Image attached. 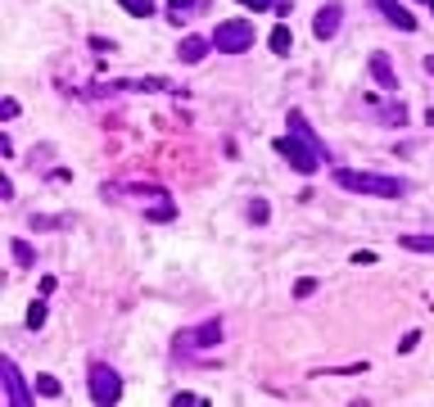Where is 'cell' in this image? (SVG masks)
<instances>
[{
  "mask_svg": "<svg viewBox=\"0 0 434 407\" xmlns=\"http://www.w3.org/2000/svg\"><path fill=\"white\" fill-rule=\"evenodd\" d=\"M267 41H271V50H276V55H290V50H294V32L285 28V23H276V28H271Z\"/></svg>",
  "mask_w": 434,
  "mask_h": 407,
  "instance_id": "8fae6325",
  "label": "cell"
},
{
  "mask_svg": "<svg viewBox=\"0 0 434 407\" xmlns=\"http://www.w3.org/2000/svg\"><path fill=\"white\" fill-rule=\"evenodd\" d=\"M91 398L100 403V407L122 398V380H118V371L109 362H91Z\"/></svg>",
  "mask_w": 434,
  "mask_h": 407,
  "instance_id": "277c9868",
  "label": "cell"
},
{
  "mask_svg": "<svg viewBox=\"0 0 434 407\" xmlns=\"http://www.w3.org/2000/svg\"><path fill=\"white\" fill-rule=\"evenodd\" d=\"M28 326H32V330L45 326V303H32V308H28Z\"/></svg>",
  "mask_w": 434,
  "mask_h": 407,
  "instance_id": "e0dca14e",
  "label": "cell"
},
{
  "mask_svg": "<svg viewBox=\"0 0 434 407\" xmlns=\"http://www.w3.org/2000/svg\"><path fill=\"white\" fill-rule=\"evenodd\" d=\"M217 340H222V322L213 317V322H204V326L185 330V335L177 340V349H217Z\"/></svg>",
  "mask_w": 434,
  "mask_h": 407,
  "instance_id": "5b68a950",
  "label": "cell"
},
{
  "mask_svg": "<svg viewBox=\"0 0 434 407\" xmlns=\"http://www.w3.org/2000/svg\"><path fill=\"white\" fill-rule=\"evenodd\" d=\"M335 186L353 195H376V200H403L407 195V181L380 177V172H353V168H335Z\"/></svg>",
  "mask_w": 434,
  "mask_h": 407,
  "instance_id": "6da1fadb",
  "label": "cell"
},
{
  "mask_svg": "<svg viewBox=\"0 0 434 407\" xmlns=\"http://www.w3.org/2000/svg\"><path fill=\"white\" fill-rule=\"evenodd\" d=\"M416 344H421V330H407V335L398 340V353H412V349H416Z\"/></svg>",
  "mask_w": 434,
  "mask_h": 407,
  "instance_id": "ffe728a7",
  "label": "cell"
},
{
  "mask_svg": "<svg viewBox=\"0 0 434 407\" xmlns=\"http://www.w3.org/2000/svg\"><path fill=\"white\" fill-rule=\"evenodd\" d=\"M190 5H195V0H168V9H172L168 18H172V23H181L185 14H190Z\"/></svg>",
  "mask_w": 434,
  "mask_h": 407,
  "instance_id": "2e32d148",
  "label": "cell"
},
{
  "mask_svg": "<svg viewBox=\"0 0 434 407\" xmlns=\"http://www.w3.org/2000/svg\"><path fill=\"white\" fill-rule=\"evenodd\" d=\"M36 394H41V398H59V394H64V385H59L55 376H36Z\"/></svg>",
  "mask_w": 434,
  "mask_h": 407,
  "instance_id": "5bb4252c",
  "label": "cell"
},
{
  "mask_svg": "<svg viewBox=\"0 0 434 407\" xmlns=\"http://www.w3.org/2000/svg\"><path fill=\"white\" fill-rule=\"evenodd\" d=\"M425 5H430V9H434V0H425Z\"/></svg>",
  "mask_w": 434,
  "mask_h": 407,
  "instance_id": "cb8c5ba5",
  "label": "cell"
},
{
  "mask_svg": "<svg viewBox=\"0 0 434 407\" xmlns=\"http://www.w3.org/2000/svg\"><path fill=\"white\" fill-rule=\"evenodd\" d=\"M371 77H376V86H380V91H398V77H394V64H389V59H384V55H371Z\"/></svg>",
  "mask_w": 434,
  "mask_h": 407,
  "instance_id": "9c48e42d",
  "label": "cell"
},
{
  "mask_svg": "<svg viewBox=\"0 0 434 407\" xmlns=\"http://www.w3.org/2000/svg\"><path fill=\"white\" fill-rule=\"evenodd\" d=\"M308 294H317V281L313 276H303L299 286H294V299H308Z\"/></svg>",
  "mask_w": 434,
  "mask_h": 407,
  "instance_id": "d6986e66",
  "label": "cell"
},
{
  "mask_svg": "<svg viewBox=\"0 0 434 407\" xmlns=\"http://www.w3.org/2000/svg\"><path fill=\"white\" fill-rule=\"evenodd\" d=\"M398 244L412 254H434V236H398Z\"/></svg>",
  "mask_w": 434,
  "mask_h": 407,
  "instance_id": "4fadbf2b",
  "label": "cell"
},
{
  "mask_svg": "<svg viewBox=\"0 0 434 407\" xmlns=\"http://www.w3.org/2000/svg\"><path fill=\"white\" fill-rule=\"evenodd\" d=\"M353 263H357V267H371V263H376V254H371V249H357Z\"/></svg>",
  "mask_w": 434,
  "mask_h": 407,
  "instance_id": "7402d4cb",
  "label": "cell"
},
{
  "mask_svg": "<svg viewBox=\"0 0 434 407\" xmlns=\"http://www.w3.org/2000/svg\"><path fill=\"white\" fill-rule=\"evenodd\" d=\"M177 55H181V64H200V59L208 55V41L204 36H185V41L177 45Z\"/></svg>",
  "mask_w": 434,
  "mask_h": 407,
  "instance_id": "30bf717a",
  "label": "cell"
},
{
  "mask_svg": "<svg viewBox=\"0 0 434 407\" xmlns=\"http://www.w3.org/2000/svg\"><path fill=\"white\" fill-rule=\"evenodd\" d=\"M267 213H271V208H267V200H254V204H249V217L258 222V227L267 222Z\"/></svg>",
  "mask_w": 434,
  "mask_h": 407,
  "instance_id": "ac0fdd59",
  "label": "cell"
},
{
  "mask_svg": "<svg viewBox=\"0 0 434 407\" xmlns=\"http://www.w3.org/2000/svg\"><path fill=\"white\" fill-rule=\"evenodd\" d=\"M9 254H14V263H18V267H36V254H32V244H28V240H9Z\"/></svg>",
  "mask_w": 434,
  "mask_h": 407,
  "instance_id": "7c38bea8",
  "label": "cell"
},
{
  "mask_svg": "<svg viewBox=\"0 0 434 407\" xmlns=\"http://www.w3.org/2000/svg\"><path fill=\"white\" fill-rule=\"evenodd\" d=\"M340 14H344V9L335 5V0L317 9V18H313V36H317V41H330V36L340 32Z\"/></svg>",
  "mask_w": 434,
  "mask_h": 407,
  "instance_id": "52a82bcc",
  "label": "cell"
},
{
  "mask_svg": "<svg viewBox=\"0 0 434 407\" xmlns=\"http://www.w3.org/2000/svg\"><path fill=\"white\" fill-rule=\"evenodd\" d=\"M127 14H136V18H150L154 14V0H118Z\"/></svg>",
  "mask_w": 434,
  "mask_h": 407,
  "instance_id": "9a60e30c",
  "label": "cell"
},
{
  "mask_svg": "<svg viewBox=\"0 0 434 407\" xmlns=\"http://www.w3.org/2000/svg\"><path fill=\"white\" fill-rule=\"evenodd\" d=\"M213 45H217V50H227V55L254 50V23H249V18H227V23H217Z\"/></svg>",
  "mask_w": 434,
  "mask_h": 407,
  "instance_id": "7a4b0ae2",
  "label": "cell"
},
{
  "mask_svg": "<svg viewBox=\"0 0 434 407\" xmlns=\"http://www.w3.org/2000/svg\"><path fill=\"white\" fill-rule=\"evenodd\" d=\"M276 154H281L294 172H303V177H313V172L326 163V158H321L308 141H299V136H285V141H276Z\"/></svg>",
  "mask_w": 434,
  "mask_h": 407,
  "instance_id": "3957f363",
  "label": "cell"
},
{
  "mask_svg": "<svg viewBox=\"0 0 434 407\" xmlns=\"http://www.w3.org/2000/svg\"><path fill=\"white\" fill-rule=\"evenodd\" d=\"M240 5H249V9H254V14H258V9H267V5H271V0H240Z\"/></svg>",
  "mask_w": 434,
  "mask_h": 407,
  "instance_id": "603a6c76",
  "label": "cell"
},
{
  "mask_svg": "<svg viewBox=\"0 0 434 407\" xmlns=\"http://www.w3.org/2000/svg\"><path fill=\"white\" fill-rule=\"evenodd\" d=\"M0 118H18V100H14V95H5V100H0Z\"/></svg>",
  "mask_w": 434,
  "mask_h": 407,
  "instance_id": "44dd1931",
  "label": "cell"
},
{
  "mask_svg": "<svg viewBox=\"0 0 434 407\" xmlns=\"http://www.w3.org/2000/svg\"><path fill=\"white\" fill-rule=\"evenodd\" d=\"M376 9H380V14L394 23V28L416 32V14H407V5H398V0H376Z\"/></svg>",
  "mask_w": 434,
  "mask_h": 407,
  "instance_id": "ba28073f",
  "label": "cell"
},
{
  "mask_svg": "<svg viewBox=\"0 0 434 407\" xmlns=\"http://www.w3.org/2000/svg\"><path fill=\"white\" fill-rule=\"evenodd\" d=\"M0 376H5V403H9V407H28V403H32V398H28V389H23V376H18V367L9 362V357L0 362Z\"/></svg>",
  "mask_w": 434,
  "mask_h": 407,
  "instance_id": "8992f818",
  "label": "cell"
}]
</instances>
